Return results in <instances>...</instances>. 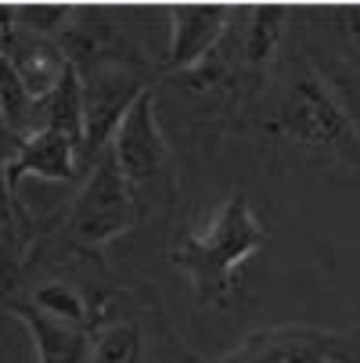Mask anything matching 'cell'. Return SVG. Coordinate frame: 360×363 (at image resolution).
Here are the masks:
<instances>
[{"mask_svg": "<svg viewBox=\"0 0 360 363\" xmlns=\"http://www.w3.org/2000/svg\"><path fill=\"white\" fill-rule=\"evenodd\" d=\"M141 328L133 320L112 317L90 324V363H141Z\"/></svg>", "mask_w": 360, "mask_h": 363, "instance_id": "14", "label": "cell"}, {"mask_svg": "<svg viewBox=\"0 0 360 363\" xmlns=\"http://www.w3.org/2000/svg\"><path fill=\"white\" fill-rule=\"evenodd\" d=\"M36 309H43L47 317H55V320H65V324H76V328H90V302L72 288V284H65V281H47V284H40V288H33L29 295H26Z\"/></svg>", "mask_w": 360, "mask_h": 363, "instance_id": "15", "label": "cell"}, {"mask_svg": "<svg viewBox=\"0 0 360 363\" xmlns=\"http://www.w3.org/2000/svg\"><path fill=\"white\" fill-rule=\"evenodd\" d=\"M15 15L26 33L58 43L76 18V4H15Z\"/></svg>", "mask_w": 360, "mask_h": 363, "instance_id": "16", "label": "cell"}, {"mask_svg": "<svg viewBox=\"0 0 360 363\" xmlns=\"http://www.w3.org/2000/svg\"><path fill=\"white\" fill-rule=\"evenodd\" d=\"M267 130L281 140L332 155L335 162L360 169V126L310 62H295L285 72Z\"/></svg>", "mask_w": 360, "mask_h": 363, "instance_id": "2", "label": "cell"}, {"mask_svg": "<svg viewBox=\"0 0 360 363\" xmlns=\"http://www.w3.org/2000/svg\"><path fill=\"white\" fill-rule=\"evenodd\" d=\"M18 147V137H15V130L8 126V119H4V108H0V151L11 159V151Z\"/></svg>", "mask_w": 360, "mask_h": 363, "instance_id": "17", "label": "cell"}, {"mask_svg": "<svg viewBox=\"0 0 360 363\" xmlns=\"http://www.w3.org/2000/svg\"><path fill=\"white\" fill-rule=\"evenodd\" d=\"M170 47L159 72L180 76L202 65L234 26L238 4H170Z\"/></svg>", "mask_w": 360, "mask_h": 363, "instance_id": "7", "label": "cell"}, {"mask_svg": "<svg viewBox=\"0 0 360 363\" xmlns=\"http://www.w3.org/2000/svg\"><path fill=\"white\" fill-rule=\"evenodd\" d=\"M83 79V147H80V166L90 169L101 155L109 151L123 116L130 105L151 90L144 79L141 65H123V62H101L80 72Z\"/></svg>", "mask_w": 360, "mask_h": 363, "instance_id": "4", "label": "cell"}, {"mask_svg": "<svg viewBox=\"0 0 360 363\" xmlns=\"http://www.w3.org/2000/svg\"><path fill=\"white\" fill-rule=\"evenodd\" d=\"M36 245V227L0 169V302H8Z\"/></svg>", "mask_w": 360, "mask_h": 363, "instance_id": "11", "label": "cell"}, {"mask_svg": "<svg viewBox=\"0 0 360 363\" xmlns=\"http://www.w3.org/2000/svg\"><path fill=\"white\" fill-rule=\"evenodd\" d=\"M263 245L267 227L256 216L252 201L234 191L198 234H184L173 245V263L187 277L198 302L217 306L238 295V267Z\"/></svg>", "mask_w": 360, "mask_h": 363, "instance_id": "1", "label": "cell"}, {"mask_svg": "<svg viewBox=\"0 0 360 363\" xmlns=\"http://www.w3.org/2000/svg\"><path fill=\"white\" fill-rule=\"evenodd\" d=\"M335 338L314 328H281L245 338L217 363H332Z\"/></svg>", "mask_w": 360, "mask_h": 363, "instance_id": "9", "label": "cell"}, {"mask_svg": "<svg viewBox=\"0 0 360 363\" xmlns=\"http://www.w3.org/2000/svg\"><path fill=\"white\" fill-rule=\"evenodd\" d=\"M76 169H80V144L69 140L58 130H36V133H29V137L18 140V147L11 151V159L4 166V177L18 191V184L26 177L72 180Z\"/></svg>", "mask_w": 360, "mask_h": 363, "instance_id": "10", "label": "cell"}, {"mask_svg": "<svg viewBox=\"0 0 360 363\" xmlns=\"http://www.w3.org/2000/svg\"><path fill=\"white\" fill-rule=\"evenodd\" d=\"M241 15H245V26H241L238 43H234L238 65L245 72H267L274 65V58L281 55L292 8H285V4H252V8H241Z\"/></svg>", "mask_w": 360, "mask_h": 363, "instance_id": "12", "label": "cell"}, {"mask_svg": "<svg viewBox=\"0 0 360 363\" xmlns=\"http://www.w3.org/2000/svg\"><path fill=\"white\" fill-rule=\"evenodd\" d=\"M306 15L314 18V47L328 55V65L317 72L360 126V4L310 8Z\"/></svg>", "mask_w": 360, "mask_h": 363, "instance_id": "5", "label": "cell"}, {"mask_svg": "<svg viewBox=\"0 0 360 363\" xmlns=\"http://www.w3.org/2000/svg\"><path fill=\"white\" fill-rule=\"evenodd\" d=\"M36 130H58L69 140L83 147V79L69 65L62 79L50 86L43 97H36L33 105V133Z\"/></svg>", "mask_w": 360, "mask_h": 363, "instance_id": "13", "label": "cell"}, {"mask_svg": "<svg viewBox=\"0 0 360 363\" xmlns=\"http://www.w3.org/2000/svg\"><path fill=\"white\" fill-rule=\"evenodd\" d=\"M109 147H112L133 194L163 184L170 151H166V137H163L159 116H156V90H144L130 105V112L123 116Z\"/></svg>", "mask_w": 360, "mask_h": 363, "instance_id": "6", "label": "cell"}, {"mask_svg": "<svg viewBox=\"0 0 360 363\" xmlns=\"http://www.w3.org/2000/svg\"><path fill=\"white\" fill-rule=\"evenodd\" d=\"M4 317L18 320L36 349V363H90V328L47 317L29 298H8Z\"/></svg>", "mask_w": 360, "mask_h": 363, "instance_id": "8", "label": "cell"}, {"mask_svg": "<svg viewBox=\"0 0 360 363\" xmlns=\"http://www.w3.org/2000/svg\"><path fill=\"white\" fill-rule=\"evenodd\" d=\"M133 220H137L133 191H130L116 155L109 147L87 169V180H83L76 201L69 205L65 238H69V245H76L83 252H101L119 234H126L133 227Z\"/></svg>", "mask_w": 360, "mask_h": 363, "instance_id": "3", "label": "cell"}]
</instances>
